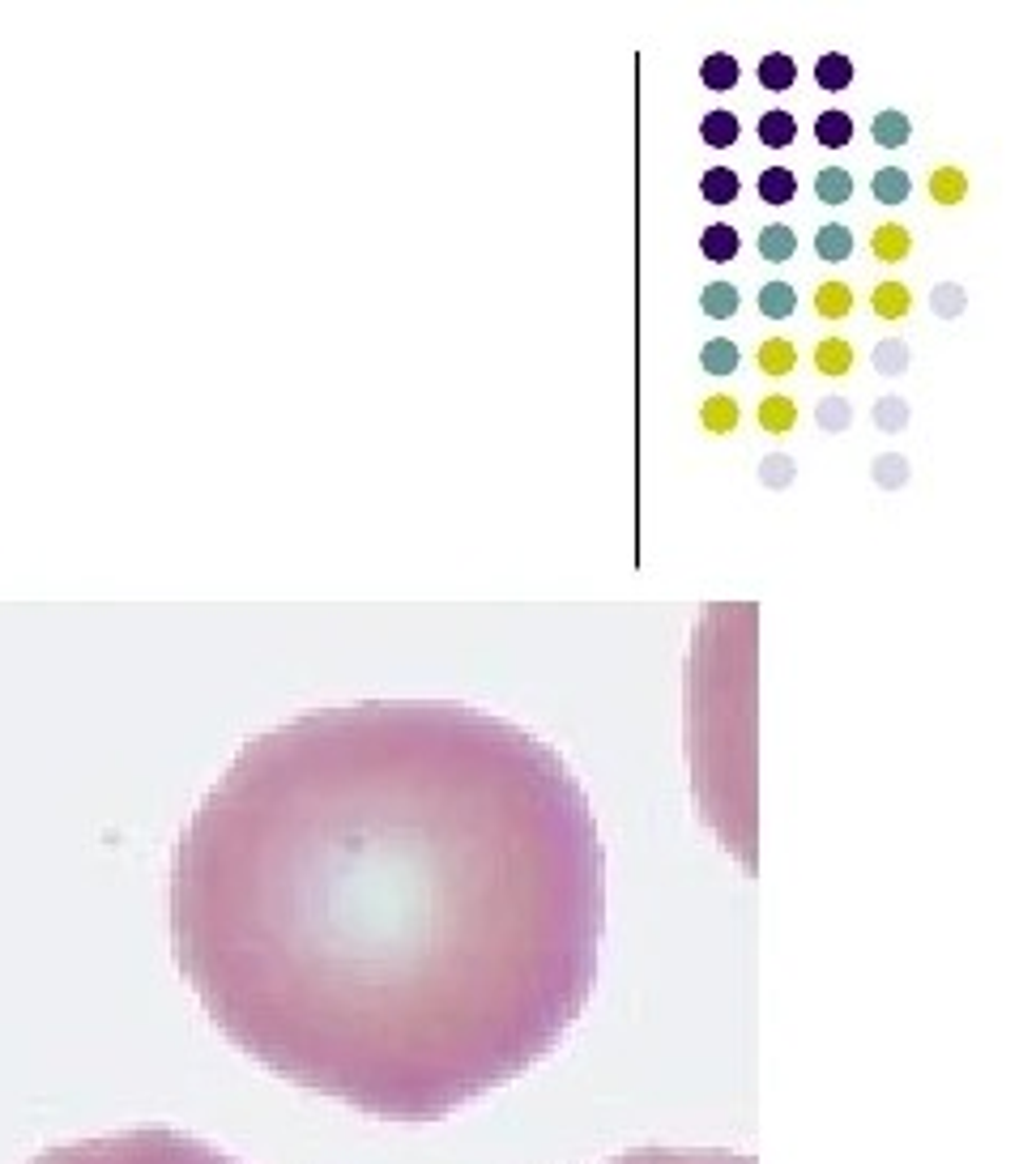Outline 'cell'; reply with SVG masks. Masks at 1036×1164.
Instances as JSON below:
<instances>
[{"label": "cell", "instance_id": "obj_1", "mask_svg": "<svg viewBox=\"0 0 1036 1164\" xmlns=\"http://www.w3.org/2000/svg\"><path fill=\"white\" fill-rule=\"evenodd\" d=\"M171 956L269 1075L392 1126L551 1057L597 990L606 844L576 768L461 700L248 738L188 815Z\"/></svg>", "mask_w": 1036, "mask_h": 1164}, {"label": "cell", "instance_id": "obj_2", "mask_svg": "<svg viewBox=\"0 0 1036 1164\" xmlns=\"http://www.w3.org/2000/svg\"><path fill=\"white\" fill-rule=\"evenodd\" d=\"M26 1164H244V1160L214 1147L210 1139H196L162 1122H146V1126L47 1147Z\"/></svg>", "mask_w": 1036, "mask_h": 1164}, {"label": "cell", "instance_id": "obj_3", "mask_svg": "<svg viewBox=\"0 0 1036 1164\" xmlns=\"http://www.w3.org/2000/svg\"><path fill=\"white\" fill-rule=\"evenodd\" d=\"M597 1164H760V1160L730 1147H632Z\"/></svg>", "mask_w": 1036, "mask_h": 1164}, {"label": "cell", "instance_id": "obj_4", "mask_svg": "<svg viewBox=\"0 0 1036 1164\" xmlns=\"http://www.w3.org/2000/svg\"><path fill=\"white\" fill-rule=\"evenodd\" d=\"M738 418H743V409H738V401H734L730 393H712V397L699 405V427H704L708 436H730V432L738 427Z\"/></svg>", "mask_w": 1036, "mask_h": 1164}, {"label": "cell", "instance_id": "obj_5", "mask_svg": "<svg viewBox=\"0 0 1036 1164\" xmlns=\"http://www.w3.org/2000/svg\"><path fill=\"white\" fill-rule=\"evenodd\" d=\"M870 311L879 316V321H904V316L913 311V290L904 282L887 278V282H879L870 290Z\"/></svg>", "mask_w": 1036, "mask_h": 1164}, {"label": "cell", "instance_id": "obj_6", "mask_svg": "<svg viewBox=\"0 0 1036 1164\" xmlns=\"http://www.w3.org/2000/svg\"><path fill=\"white\" fill-rule=\"evenodd\" d=\"M853 363H858V350H853V342L849 338H823L819 346H814V371H823V376H849L853 371Z\"/></svg>", "mask_w": 1036, "mask_h": 1164}, {"label": "cell", "instance_id": "obj_7", "mask_svg": "<svg viewBox=\"0 0 1036 1164\" xmlns=\"http://www.w3.org/2000/svg\"><path fill=\"white\" fill-rule=\"evenodd\" d=\"M760 427L768 436H789L798 427V401L789 393H768L760 401Z\"/></svg>", "mask_w": 1036, "mask_h": 1164}, {"label": "cell", "instance_id": "obj_8", "mask_svg": "<svg viewBox=\"0 0 1036 1164\" xmlns=\"http://www.w3.org/2000/svg\"><path fill=\"white\" fill-rule=\"evenodd\" d=\"M870 252H875V261H883V265H900V261L913 252L908 227H900V223H879L875 235H870Z\"/></svg>", "mask_w": 1036, "mask_h": 1164}, {"label": "cell", "instance_id": "obj_9", "mask_svg": "<svg viewBox=\"0 0 1036 1164\" xmlns=\"http://www.w3.org/2000/svg\"><path fill=\"white\" fill-rule=\"evenodd\" d=\"M853 248H858V240H853V231H849L845 223H827V227H819V231H814V256H819V261H827V265H841V261H849V256H853Z\"/></svg>", "mask_w": 1036, "mask_h": 1164}, {"label": "cell", "instance_id": "obj_10", "mask_svg": "<svg viewBox=\"0 0 1036 1164\" xmlns=\"http://www.w3.org/2000/svg\"><path fill=\"white\" fill-rule=\"evenodd\" d=\"M699 137H704V146H712V150H730V146L743 137V120H738L734 112H725V108H712V112L699 120Z\"/></svg>", "mask_w": 1036, "mask_h": 1164}, {"label": "cell", "instance_id": "obj_11", "mask_svg": "<svg viewBox=\"0 0 1036 1164\" xmlns=\"http://www.w3.org/2000/svg\"><path fill=\"white\" fill-rule=\"evenodd\" d=\"M849 81H853V60L845 52H823L814 60V85L819 90L841 94V90H849Z\"/></svg>", "mask_w": 1036, "mask_h": 1164}, {"label": "cell", "instance_id": "obj_12", "mask_svg": "<svg viewBox=\"0 0 1036 1164\" xmlns=\"http://www.w3.org/2000/svg\"><path fill=\"white\" fill-rule=\"evenodd\" d=\"M755 363H760V371H764L768 380H785V376L798 367V346H793L789 338H768V342L760 346Z\"/></svg>", "mask_w": 1036, "mask_h": 1164}, {"label": "cell", "instance_id": "obj_13", "mask_svg": "<svg viewBox=\"0 0 1036 1164\" xmlns=\"http://www.w3.org/2000/svg\"><path fill=\"white\" fill-rule=\"evenodd\" d=\"M814 141L827 146V150H845V146L853 141V120H849V112H841V108L819 112V116H814Z\"/></svg>", "mask_w": 1036, "mask_h": 1164}, {"label": "cell", "instance_id": "obj_14", "mask_svg": "<svg viewBox=\"0 0 1036 1164\" xmlns=\"http://www.w3.org/2000/svg\"><path fill=\"white\" fill-rule=\"evenodd\" d=\"M738 192H743V179H738L730 167H708V171L699 175V196H704L708 205H734Z\"/></svg>", "mask_w": 1036, "mask_h": 1164}, {"label": "cell", "instance_id": "obj_15", "mask_svg": "<svg viewBox=\"0 0 1036 1164\" xmlns=\"http://www.w3.org/2000/svg\"><path fill=\"white\" fill-rule=\"evenodd\" d=\"M743 248V235L730 227V223H712L704 235H699V252L712 261V265H725V261H734Z\"/></svg>", "mask_w": 1036, "mask_h": 1164}, {"label": "cell", "instance_id": "obj_16", "mask_svg": "<svg viewBox=\"0 0 1036 1164\" xmlns=\"http://www.w3.org/2000/svg\"><path fill=\"white\" fill-rule=\"evenodd\" d=\"M870 137H875V146H883V150H900V146H908V137H913V120H908L904 112L887 108V112H879V116L870 120Z\"/></svg>", "mask_w": 1036, "mask_h": 1164}, {"label": "cell", "instance_id": "obj_17", "mask_svg": "<svg viewBox=\"0 0 1036 1164\" xmlns=\"http://www.w3.org/2000/svg\"><path fill=\"white\" fill-rule=\"evenodd\" d=\"M699 307H704V316H712V321H730V316L743 307V294H738L734 282H708L699 290Z\"/></svg>", "mask_w": 1036, "mask_h": 1164}, {"label": "cell", "instance_id": "obj_18", "mask_svg": "<svg viewBox=\"0 0 1036 1164\" xmlns=\"http://www.w3.org/2000/svg\"><path fill=\"white\" fill-rule=\"evenodd\" d=\"M929 196H935L939 205H947V209L960 205L968 196V175L960 167H952V163L935 167V175H929Z\"/></svg>", "mask_w": 1036, "mask_h": 1164}, {"label": "cell", "instance_id": "obj_19", "mask_svg": "<svg viewBox=\"0 0 1036 1164\" xmlns=\"http://www.w3.org/2000/svg\"><path fill=\"white\" fill-rule=\"evenodd\" d=\"M793 252H798V235H793V227H785V223H768V227L760 231V256H764L768 265H785V261H793Z\"/></svg>", "mask_w": 1036, "mask_h": 1164}, {"label": "cell", "instance_id": "obj_20", "mask_svg": "<svg viewBox=\"0 0 1036 1164\" xmlns=\"http://www.w3.org/2000/svg\"><path fill=\"white\" fill-rule=\"evenodd\" d=\"M849 311H853V290L845 282H823L814 290V316H823V321H845Z\"/></svg>", "mask_w": 1036, "mask_h": 1164}, {"label": "cell", "instance_id": "obj_21", "mask_svg": "<svg viewBox=\"0 0 1036 1164\" xmlns=\"http://www.w3.org/2000/svg\"><path fill=\"white\" fill-rule=\"evenodd\" d=\"M738 77H743V69H738V60L730 56V52H712L704 64H699V81L708 85V90H734L738 85Z\"/></svg>", "mask_w": 1036, "mask_h": 1164}, {"label": "cell", "instance_id": "obj_22", "mask_svg": "<svg viewBox=\"0 0 1036 1164\" xmlns=\"http://www.w3.org/2000/svg\"><path fill=\"white\" fill-rule=\"evenodd\" d=\"M738 363H743V355H738V346H734L730 338H712V342H704V350H699V367H704L708 376H734Z\"/></svg>", "mask_w": 1036, "mask_h": 1164}, {"label": "cell", "instance_id": "obj_23", "mask_svg": "<svg viewBox=\"0 0 1036 1164\" xmlns=\"http://www.w3.org/2000/svg\"><path fill=\"white\" fill-rule=\"evenodd\" d=\"M755 303H760V311L768 316V321H785V316L798 311V290L789 282H764Z\"/></svg>", "mask_w": 1036, "mask_h": 1164}, {"label": "cell", "instance_id": "obj_24", "mask_svg": "<svg viewBox=\"0 0 1036 1164\" xmlns=\"http://www.w3.org/2000/svg\"><path fill=\"white\" fill-rule=\"evenodd\" d=\"M755 133H760V141H764L768 150H785V146L798 141V120H793L789 112L776 108V112H764V116H760Z\"/></svg>", "mask_w": 1036, "mask_h": 1164}, {"label": "cell", "instance_id": "obj_25", "mask_svg": "<svg viewBox=\"0 0 1036 1164\" xmlns=\"http://www.w3.org/2000/svg\"><path fill=\"white\" fill-rule=\"evenodd\" d=\"M870 192H875V201H883V205H904V201L913 196V179H908L904 167H883V171H875Z\"/></svg>", "mask_w": 1036, "mask_h": 1164}, {"label": "cell", "instance_id": "obj_26", "mask_svg": "<svg viewBox=\"0 0 1036 1164\" xmlns=\"http://www.w3.org/2000/svg\"><path fill=\"white\" fill-rule=\"evenodd\" d=\"M814 196H819L823 205H845V201L853 196V175H849L845 167H823V171L814 175Z\"/></svg>", "mask_w": 1036, "mask_h": 1164}, {"label": "cell", "instance_id": "obj_27", "mask_svg": "<svg viewBox=\"0 0 1036 1164\" xmlns=\"http://www.w3.org/2000/svg\"><path fill=\"white\" fill-rule=\"evenodd\" d=\"M760 85L764 90H789L793 81H798V64H793V56H785V52H768L764 60H760Z\"/></svg>", "mask_w": 1036, "mask_h": 1164}, {"label": "cell", "instance_id": "obj_28", "mask_svg": "<svg viewBox=\"0 0 1036 1164\" xmlns=\"http://www.w3.org/2000/svg\"><path fill=\"white\" fill-rule=\"evenodd\" d=\"M793 196H798V175H793V171L768 167V171L760 175V201H768V205H789Z\"/></svg>", "mask_w": 1036, "mask_h": 1164}, {"label": "cell", "instance_id": "obj_29", "mask_svg": "<svg viewBox=\"0 0 1036 1164\" xmlns=\"http://www.w3.org/2000/svg\"><path fill=\"white\" fill-rule=\"evenodd\" d=\"M814 422H819L823 432L841 436V432H849V427H853V405H849L845 397H823V401L814 405Z\"/></svg>", "mask_w": 1036, "mask_h": 1164}, {"label": "cell", "instance_id": "obj_30", "mask_svg": "<svg viewBox=\"0 0 1036 1164\" xmlns=\"http://www.w3.org/2000/svg\"><path fill=\"white\" fill-rule=\"evenodd\" d=\"M870 363H875L883 376H904V371H908V342H900V338L879 342L875 355H870Z\"/></svg>", "mask_w": 1036, "mask_h": 1164}, {"label": "cell", "instance_id": "obj_31", "mask_svg": "<svg viewBox=\"0 0 1036 1164\" xmlns=\"http://www.w3.org/2000/svg\"><path fill=\"white\" fill-rule=\"evenodd\" d=\"M908 461L900 457V453H883L879 461H875V482L883 486V491H900L904 482H908Z\"/></svg>", "mask_w": 1036, "mask_h": 1164}, {"label": "cell", "instance_id": "obj_32", "mask_svg": "<svg viewBox=\"0 0 1036 1164\" xmlns=\"http://www.w3.org/2000/svg\"><path fill=\"white\" fill-rule=\"evenodd\" d=\"M875 427L879 432H904L908 427V401L904 397H883L875 405Z\"/></svg>", "mask_w": 1036, "mask_h": 1164}, {"label": "cell", "instance_id": "obj_33", "mask_svg": "<svg viewBox=\"0 0 1036 1164\" xmlns=\"http://www.w3.org/2000/svg\"><path fill=\"white\" fill-rule=\"evenodd\" d=\"M964 303H968L964 286H952V282L935 286V294H929V307H935V311L943 316V321H956V316L964 311Z\"/></svg>", "mask_w": 1036, "mask_h": 1164}, {"label": "cell", "instance_id": "obj_34", "mask_svg": "<svg viewBox=\"0 0 1036 1164\" xmlns=\"http://www.w3.org/2000/svg\"><path fill=\"white\" fill-rule=\"evenodd\" d=\"M793 474H798L793 457H781V453H772V457L760 465V482H764V486H772V491H785V486L793 482Z\"/></svg>", "mask_w": 1036, "mask_h": 1164}]
</instances>
